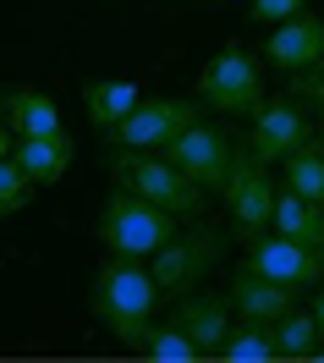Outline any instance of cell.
I'll list each match as a JSON object with an SVG mask.
<instances>
[{
  "mask_svg": "<svg viewBox=\"0 0 324 363\" xmlns=\"http://www.w3.org/2000/svg\"><path fill=\"white\" fill-rule=\"evenodd\" d=\"M160 281L149 270V259H127V253H105V264L88 286V314L99 330H110L121 347L138 352V341L154 330V308H160Z\"/></svg>",
  "mask_w": 324,
  "mask_h": 363,
  "instance_id": "6da1fadb",
  "label": "cell"
},
{
  "mask_svg": "<svg viewBox=\"0 0 324 363\" xmlns=\"http://www.w3.org/2000/svg\"><path fill=\"white\" fill-rule=\"evenodd\" d=\"M187 220L182 215H170V209L149 204L143 193H132V187H110L105 193V204H99V220H93V231H99V242H105V253H127V259H154V253L182 231Z\"/></svg>",
  "mask_w": 324,
  "mask_h": 363,
  "instance_id": "7a4b0ae2",
  "label": "cell"
},
{
  "mask_svg": "<svg viewBox=\"0 0 324 363\" xmlns=\"http://www.w3.org/2000/svg\"><path fill=\"white\" fill-rule=\"evenodd\" d=\"M105 171H110V182L143 193L149 204L170 209V215H182V220H198V215H204L209 193L187 177V171H176L165 149H110V155H105Z\"/></svg>",
  "mask_w": 324,
  "mask_h": 363,
  "instance_id": "3957f363",
  "label": "cell"
},
{
  "mask_svg": "<svg viewBox=\"0 0 324 363\" xmlns=\"http://www.w3.org/2000/svg\"><path fill=\"white\" fill-rule=\"evenodd\" d=\"M198 99L220 116H253L264 105V67L248 45H220L198 72Z\"/></svg>",
  "mask_w": 324,
  "mask_h": 363,
  "instance_id": "277c9868",
  "label": "cell"
},
{
  "mask_svg": "<svg viewBox=\"0 0 324 363\" xmlns=\"http://www.w3.org/2000/svg\"><path fill=\"white\" fill-rule=\"evenodd\" d=\"M226 253H231V242H226L220 226H192V231H176V237L149 259V270H154L165 297H182V292H192V286H204V275L214 270V264H226Z\"/></svg>",
  "mask_w": 324,
  "mask_h": 363,
  "instance_id": "5b68a950",
  "label": "cell"
},
{
  "mask_svg": "<svg viewBox=\"0 0 324 363\" xmlns=\"http://www.w3.org/2000/svg\"><path fill=\"white\" fill-rule=\"evenodd\" d=\"M204 121V99L192 94V99H143L138 111L116 121V127H105V143L110 149H165L170 138H182L187 127H198Z\"/></svg>",
  "mask_w": 324,
  "mask_h": 363,
  "instance_id": "8992f818",
  "label": "cell"
},
{
  "mask_svg": "<svg viewBox=\"0 0 324 363\" xmlns=\"http://www.w3.org/2000/svg\"><path fill=\"white\" fill-rule=\"evenodd\" d=\"M220 199H226L231 231L242 237V242H253V237H264V231L275 226V199H280V187L270 182V165H258L248 149L236 155V171L226 177Z\"/></svg>",
  "mask_w": 324,
  "mask_h": 363,
  "instance_id": "52a82bcc",
  "label": "cell"
},
{
  "mask_svg": "<svg viewBox=\"0 0 324 363\" xmlns=\"http://www.w3.org/2000/svg\"><path fill=\"white\" fill-rule=\"evenodd\" d=\"M165 155H170L176 171H187V177L198 182L204 193H220L226 177L236 171V155H242V149H236L220 127H204V121H198V127H187L182 138H170V143H165Z\"/></svg>",
  "mask_w": 324,
  "mask_h": 363,
  "instance_id": "ba28073f",
  "label": "cell"
},
{
  "mask_svg": "<svg viewBox=\"0 0 324 363\" xmlns=\"http://www.w3.org/2000/svg\"><path fill=\"white\" fill-rule=\"evenodd\" d=\"M313 138V127H308V116H302L297 99H264L253 116H248V155L258 160V165H286V155L291 149H302Z\"/></svg>",
  "mask_w": 324,
  "mask_h": 363,
  "instance_id": "9c48e42d",
  "label": "cell"
},
{
  "mask_svg": "<svg viewBox=\"0 0 324 363\" xmlns=\"http://www.w3.org/2000/svg\"><path fill=\"white\" fill-rule=\"evenodd\" d=\"M248 270L258 275H275V281H286V286H324V253H313L308 242H297V237H286V231H264V237H253L248 242V259H242Z\"/></svg>",
  "mask_w": 324,
  "mask_h": 363,
  "instance_id": "30bf717a",
  "label": "cell"
},
{
  "mask_svg": "<svg viewBox=\"0 0 324 363\" xmlns=\"http://www.w3.org/2000/svg\"><path fill=\"white\" fill-rule=\"evenodd\" d=\"M264 61H270V67H280L286 77L319 67V61H324V17L297 11V17L275 23V28H270V39H264Z\"/></svg>",
  "mask_w": 324,
  "mask_h": 363,
  "instance_id": "8fae6325",
  "label": "cell"
},
{
  "mask_svg": "<svg viewBox=\"0 0 324 363\" xmlns=\"http://www.w3.org/2000/svg\"><path fill=\"white\" fill-rule=\"evenodd\" d=\"M231 314H236V308H231V292H204V286H192V292L170 297V319H176L187 336L204 347V352H214V347L226 341V330L236 325Z\"/></svg>",
  "mask_w": 324,
  "mask_h": 363,
  "instance_id": "7c38bea8",
  "label": "cell"
},
{
  "mask_svg": "<svg viewBox=\"0 0 324 363\" xmlns=\"http://www.w3.org/2000/svg\"><path fill=\"white\" fill-rule=\"evenodd\" d=\"M231 308L236 319H286L291 308H297V286H286V281H275V275H258L248 270V264H236L231 275Z\"/></svg>",
  "mask_w": 324,
  "mask_h": 363,
  "instance_id": "4fadbf2b",
  "label": "cell"
},
{
  "mask_svg": "<svg viewBox=\"0 0 324 363\" xmlns=\"http://www.w3.org/2000/svg\"><path fill=\"white\" fill-rule=\"evenodd\" d=\"M11 160H17V165H23L28 177H33V187H55V182H61V177L71 171V160H77V143H71V133L17 138Z\"/></svg>",
  "mask_w": 324,
  "mask_h": 363,
  "instance_id": "5bb4252c",
  "label": "cell"
},
{
  "mask_svg": "<svg viewBox=\"0 0 324 363\" xmlns=\"http://www.w3.org/2000/svg\"><path fill=\"white\" fill-rule=\"evenodd\" d=\"M0 121L17 138H45V133H61V105L39 89H11L0 94Z\"/></svg>",
  "mask_w": 324,
  "mask_h": 363,
  "instance_id": "9a60e30c",
  "label": "cell"
},
{
  "mask_svg": "<svg viewBox=\"0 0 324 363\" xmlns=\"http://www.w3.org/2000/svg\"><path fill=\"white\" fill-rule=\"evenodd\" d=\"M138 105H143V89L132 77H93V83H83V111H88V121L99 133L116 127V121H127Z\"/></svg>",
  "mask_w": 324,
  "mask_h": 363,
  "instance_id": "2e32d148",
  "label": "cell"
},
{
  "mask_svg": "<svg viewBox=\"0 0 324 363\" xmlns=\"http://www.w3.org/2000/svg\"><path fill=\"white\" fill-rule=\"evenodd\" d=\"M214 358L226 363H275L280 358V341H275V325L270 319H236L226 341L214 347Z\"/></svg>",
  "mask_w": 324,
  "mask_h": 363,
  "instance_id": "e0dca14e",
  "label": "cell"
},
{
  "mask_svg": "<svg viewBox=\"0 0 324 363\" xmlns=\"http://www.w3.org/2000/svg\"><path fill=\"white\" fill-rule=\"evenodd\" d=\"M275 231H286V237L308 242L313 253H324V204L302 199L297 187H280V199H275Z\"/></svg>",
  "mask_w": 324,
  "mask_h": 363,
  "instance_id": "ac0fdd59",
  "label": "cell"
},
{
  "mask_svg": "<svg viewBox=\"0 0 324 363\" xmlns=\"http://www.w3.org/2000/svg\"><path fill=\"white\" fill-rule=\"evenodd\" d=\"M275 341H280V358L302 363L319 352V314L313 308H291L286 319H275Z\"/></svg>",
  "mask_w": 324,
  "mask_h": 363,
  "instance_id": "d6986e66",
  "label": "cell"
},
{
  "mask_svg": "<svg viewBox=\"0 0 324 363\" xmlns=\"http://www.w3.org/2000/svg\"><path fill=\"white\" fill-rule=\"evenodd\" d=\"M138 358H160V363H198V358H204V347L187 336L176 319H165V325H154V330L138 341Z\"/></svg>",
  "mask_w": 324,
  "mask_h": 363,
  "instance_id": "ffe728a7",
  "label": "cell"
},
{
  "mask_svg": "<svg viewBox=\"0 0 324 363\" xmlns=\"http://www.w3.org/2000/svg\"><path fill=\"white\" fill-rule=\"evenodd\" d=\"M286 187H297L302 199H313V204H324V143H302V149H291L286 155Z\"/></svg>",
  "mask_w": 324,
  "mask_h": 363,
  "instance_id": "44dd1931",
  "label": "cell"
},
{
  "mask_svg": "<svg viewBox=\"0 0 324 363\" xmlns=\"http://www.w3.org/2000/svg\"><path fill=\"white\" fill-rule=\"evenodd\" d=\"M28 199H33V177H28V171H23L11 155H6V160H0V220L23 215Z\"/></svg>",
  "mask_w": 324,
  "mask_h": 363,
  "instance_id": "7402d4cb",
  "label": "cell"
},
{
  "mask_svg": "<svg viewBox=\"0 0 324 363\" xmlns=\"http://www.w3.org/2000/svg\"><path fill=\"white\" fill-rule=\"evenodd\" d=\"M297 11H308V0H248V17L264 28L286 23V17H297Z\"/></svg>",
  "mask_w": 324,
  "mask_h": 363,
  "instance_id": "603a6c76",
  "label": "cell"
},
{
  "mask_svg": "<svg viewBox=\"0 0 324 363\" xmlns=\"http://www.w3.org/2000/svg\"><path fill=\"white\" fill-rule=\"evenodd\" d=\"M291 89H297V99H308V105H319V111H324V61H319V67H308V72H297Z\"/></svg>",
  "mask_w": 324,
  "mask_h": 363,
  "instance_id": "cb8c5ba5",
  "label": "cell"
},
{
  "mask_svg": "<svg viewBox=\"0 0 324 363\" xmlns=\"http://www.w3.org/2000/svg\"><path fill=\"white\" fill-rule=\"evenodd\" d=\"M11 149H17V133H11V127H6V121H0V160L11 155Z\"/></svg>",
  "mask_w": 324,
  "mask_h": 363,
  "instance_id": "d4e9b609",
  "label": "cell"
},
{
  "mask_svg": "<svg viewBox=\"0 0 324 363\" xmlns=\"http://www.w3.org/2000/svg\"><path fill=\"white\" fill-rule=\"evenodd\" d=\"M313 314H319V352H313V358H324V292H319V303H313Z\"/></svg>",
  "mask_w": 324,
  "mask_h": 363,
  "instance_id": "484cf974",
  "label": "cell"
},
{
  "mask_svg": "<svg viewBox=\"0 0 324 363\" xmlns=\"http://www.w3.org/2000/svg\"><path fill=\"white\" fill-rule=\"evenodd\" d=\"M319 143H324V121H319Z\"/></svg>",
  "mask_w": 324,
  "mask_h": 363,
  "instance_id": "4316f807",
  "label": "cell"
}]
</instances>
